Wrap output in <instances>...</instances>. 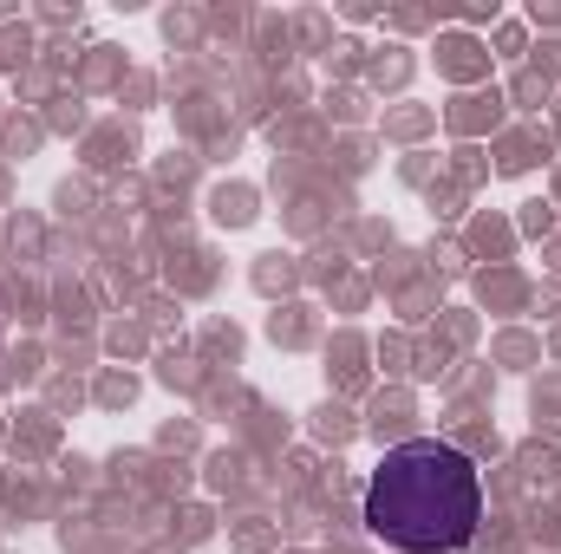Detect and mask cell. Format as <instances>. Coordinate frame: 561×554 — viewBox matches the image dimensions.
<instances>
[{
  "instance_id": "6da1fadb",
  "label": "cell",
  "mask_w": 561,
  "mask_h": 554,
  "mask_svg": "<svg viewBox=\"0 0 561 554\" xmlns=\"http://www.w3.org/2000/svg\"><path fill=\"white\" fill-rule=\"evenodd\" d=\"M477 522H483V476L457 443L412 437L379 457L366 483L373 542L399 554H457L477 542Z\"/></svg>"
}]
</instances>
